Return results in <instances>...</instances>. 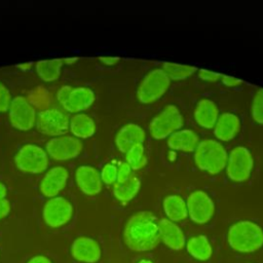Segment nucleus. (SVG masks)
Returning a JSON list of instances; mask_svg holds the SVG:
<instances>
[{"mask_svg": "<svg viewBox=\"0 0 263 263\" xmlns=\"http://www.w3.org/2000/svg\"><path fill=\"white\" fill-rule=\"evenodd\" d=\"M221 80H222V83L226 86H229V87H232V86H237L239 84H241V80L238 79V78H235V77H232V76H227V75H222L221 76Z\"/></svg>", "mask_w": 263, "mask_h": 263, "instance_id": "nucleus-34", "label": "nucleus"}, {"mask_svg": "<svg viewBox=\"0 0 263 263\" xmlns=\"http://www.w3.org/2000/svg\"><path fill=\"white\" fill-rule=\"evenodd\" d=\"M100 175L102 182L107 185H114L117 181V166L113 163H107L103 166Z\"/></svg>", "mask_w": 263, "mask_h": 263, "instance_id": "nucleus-30", "label": "nucleus"}, {"mask_svg": "<svg viewBox=\"0 0 263 263\" xmlns=\"http://www.w3.org/2000/svg\"><path fill=\"white\" fill-rule=\"evenodd\" d=\"M100 61L106 66H114L119 62L118 57H100Z\"/></svg>", "mask_w": 263, "mask_h": 263, "instance_id": "nucleus-36", "label": "nucleus"}, {"mask_svg": "<svg viewBox=\"0 0 263 263\" xmlns=\"http://www.w3.org/2000/svg\"><path fill=\"white\" fill-rule=\"evenodd\" d=\"M63 64V60L61 59L38 61L36 63V72L41 80L52 82L60 77Z\"/></svg>", "mask_w": 263, "mask_h": 263, "instance_id": "nucleus-26", "label": "nucleus"}, {"mask_svg": "<svg viewBox=\"0 0 263 263\" xmlns=\"http://www.w3.org/2000/svg\"><path fill=\"white\" fill-rule=\"evenodd\" d=\"M75 179L78 188L86 195H97L102 190V179L97 168L81 165L76 170Z\"/></svg>", "mask_w": 263, "mask_h": 263, "instance_id": "nucleus-16", "label": "nucleus"}, {"mask_svg": "<svg viewBox=\"0 0 263 263\" xmlns=\"http://www.w3.org/2000/svg\"><path fill=\"white\" fill-rule=\"evenodd\" d=\"M227 240L236 252L253 253L263 247V230L252 221H239L230 226Z\"/></svg>", "mask_w": 263, "mask_h": 263, "instance_id": "nucleus-2", "label": "nucleus"}, {"mask_svg": "<svg viewBox=\"0 0 263 263\" xmlns=\"http://www.w3.org/2000/svg\"><path fill=\"white\" fill-rule=\"evenodd\" d=\"M77 60H78V58H66V59H63V63H65L66 65H72Z\"/></svg>", "mask_w": 263, "mask_h": 263, "instance_id": "nucleus-39", "label": "nucleus"}, {"mask_svg": "<svg viewBox=\"0 0 263 263\" xmlns=\"http://www.w3.org/2000/svg\"><path fill=\"white\" fill-rule=\"evenodd\" d=\"M123 239L127 248L135 252L155 249L160 242V233L154 215L147 211L134 214L125 224Z\"/></svg>", "mask_w": 263, "mask_h": 263, "instance_id": "nucleus-1", "label": "nucleus"}, {"mask_svg": "<svg viewBox=\"0 0 263 263\" xmlns=\"http://www.w3.org/2000/svg\"><path fill=\"white\" fill-rule=\"evenodd\" d=\"M16 167L26 174H40L47 168L48 155L38 145L27 144L18 149L14 157Z\"/></svg>", "mask_w": 263, "mask_h": 263, "instance_id": "nucleus-6", "label": "nucleus"}, {"mask_svg": "<svg viewBox=\"0 0 263 263\" xmlns=\"http://www.w3.org/2000/svg\"><path fill=\"white\" fill-rule=\"evenodd\" d=\"M162 70L164 71V73L167 75L170 79L182 80L191 76L196 71V68L188 65H181V64L165 62L162 65Z\"/></svg>", "mask_w": 263, "mask_h": 263, "instance_id": "nucleus-27", "label": "nucleus"}, {"mask_svg": "<svg viewBox=\"0 0 263 263\" xmlns=\"http://www.w3.org/2000/svg\"><path fill=\"white\" fill-rule=\"evenodd\" d=\"M252 117L259 123L263 124V88H260L254 96L252 102Z\"/></svg>", "mask_w": 263, "mask_h": 263, "instance_id": "nucleus-29", "label": "nucleus"}, {"mask_svg": "<svg viewBox=\"0 0 263 263\" xmlns=\"http://www.w3.org/2000/svg\"><path fill=\"white\" fill-rule=\"evenodd\" d=\"M83 149L82 142L74 136H60L50 139L45 146V151L51 158L64 161L77 157Z\"/></svg>", "mask_w": 263, "mask_h": 263, "instance_id": "nucleus-11", "label": "nucleus"}, {"mask_svg": "<svg viewBox=\"0 0 263 263\" xmlns=\"http://www.w3.org/2000/svg\"><path fill=\"white\" fill-rule=\"evenodd\" d=\"M160 233V240L170 249L179 251L182 250L186 243L185 235L181 228L168 219H161L158 222Z\"/></svg>", "mask_w": 263, "mask_h": 263, "instance_id": "nucleus-18", "label": "nucleus"}, {"mask_svg": "<svg viewBox=\"0 0 263 263\" xmlns=\"http://www.w3.org/2000/svg\"><path fill=\"white\" fill-rule=\"evenodd\" d=\"M139 263H153V262L150 261V260H146V259H145V260H141Z\"/></svg>", "mask_w": 263, "mask_h": 263, "instance_id": "nucleus-41", "label": "nucleus"}, {"mask_svg": "<svg viewBox=\"0 0 263 263\" xmlns=\"http://www.w3.org/2000/svg\"><path fill=\"white\" fill-rule=\"evenodd\" d=\"M183 125V116L175 105H167L150 122V135L156 140L168 138Z\"/></svg>", "mask_w": 263, "mask_h": 263, "instance_id": "nucleus-7", "label": "nucleus"}, {"mask_svg": "<svg viewBox=\"0 0 263 263\" xmlns=\"http://www.w3.org/2000/svg\"><path fill=\"white\" fill-rule=\"evenodd\" d=\"M28 263H51V261L45 256H35L31 258Z\"/></svg>", "mask_w": 263, "mask_h": 263, "instance_id": "nucleus-37", "label": "nucleus"}, {"mask_svg": "<svg viewBox=\"0 0 263 263\" xmlns=\"http://www.w3.org/2000/svg\"><path fill=\"white\" fill-rule=\"evenodd\" d=\"M10 212V203L7 199H0V220L5 218Z\"/></svg>", "mask_w": 263, "mask_h": 263, "instance_id": "nucleus-35", "label": "nucleus"}, {"mask_svg": "<svg viewBox=\"0 0 263 263\" xmlns=\"http://www.w3.org/2000/svg\"><path fill=\"white\" fill-rule=\"evenodd\" d=\"M163 211L172 222H179L187 218L188 210L186 201L177 194L167 195L163 199Z\"/></svg>", "mask_w": 263, "mask_h": 263, "instance_id": "nucleus-23", "label": "nucleus"}, {"mask_svg": "<svg viewBox=\"0 0 263 263\" xmlns=\"http://www.w3.org/2000/svg\"><path fill=\"white\" fill-rule=\"evenodd\" d=\"M57 97L66 111L76 114L88 109L96 99L92 89L84 86L72 87L69 85L62 86L58 90Z\"/></svg>", "mask_w": 263, "mask_h": 263, "instance_id": "nucleus-5", "label": "nucleus"}, {"mask_svg": "<svg viewBox=\"0 0 263 263\" xmlns=\"http://www.w3.org/2000/svg\"><path fill=\"white\" fill-rule=\"evenodd\" d=\"M198 76L201 80L203 81H208V82H216L217 80L221 79V76L219 73L210 71V70H204V69H200L198 70Z\"/></svg>", "mask_w": 263, "mask_h": 263, "instance_id": "nucleus-33", "label": "nucleus"}, {"mask_svg": "<svg viewBox=\"0 0 263 263\" xmlns=\"http://www.w3.org/2000/svg\"><path fill=\"white\" fill-rule=\"evenodd\" d=\"M219 117V110L217 105L209 100H200L194 109V119L197 124L204 128H212L215 126Z\"/></svg>", "mask_w": 263, "mask_h": 263, "instance_id": "nucleus-20", "label": "nucleus"}, {"mask_svg": "<svg viewBox=\"0 0 263 263\" xmlns=\"http://www.w3.org/2000/svg\"><path fill=\"white\" fill-rule=\"evenodd\" d=\"M69 123L68 115L55 108L42 110L36 118L37 129L41 134L53 138L63 136L69 129Z\"/></svg>", "mask_w": 263, "mask_h": 263, "instance_id": "nucleus-9", "label": "nucleus"}, {"mask_svg": "<svg viewBox=\"0 0 263 263\" xmlns=\"http://www.w3.org/2000/svg\"><path fill=\"white\" fill-rule=\"evenodd\" d=\"M43 219L52 228H58L67 224L73 215L71 202L61 196H55L46 201L43 208Z\"/></svg>", "mask_w": 263, "mask_h": 263, "instance_id": "nucleus-12", "label": "nucleus"}, {"mask_svg": "<svg viewBox=\"0 0 263 263\" xmlns=\"http://www.w3.org/2000/svg\"><path fill=\"white\" fill-rule=\"evenodd\" d=\"M8 118L13 127L20 130H29L36 124V111L32 104L24 97L17 96L12 99Z\"/></svg>", "mask_w": 263, "mask_h": 263, "instance_id": "nucleus-10", "label": "nucleus"}, {"mask_svg": "<svg viewBox=\"0 0 263 263\" xmlns=\"http://www.w3.org/2000/svg\"><path fill=\"white\" fill-rule=\"evenodd\" d=\"M240 129L239 118L232 113H223L219 115L214 126V134L218 140L227 142L235 138Z\"/></svg>", "mask_w": 263, "mask_h": 263, "instance_id": "nucleus-19", "label": "nucleus"}, {"mask_svg": "<svg viewBox=\"0 0 263 263\" xmlns=\"http://www.w3.org/2000/svg\"><path fill=\"white\" fill-rule=\"evenodd\" d=\"M199 143L198 136L191 129H179L167 138V145L172 150L183 152L194 151Z\"/></svg>", "mask_w": 263, "mask_h": 263, "instance_id": "nucleus-21", "label": "nucleus"}, {"mask_svg": "<svg viewBox=\"0 0 263 263\" xmlns=\"http://www.w3.org/2000/svg\"><path fill=\"white\" fill-rule=\"evenodd\" d=\"M69 173L64 166H54L46 172L42 178L39 189L46 197H55L66 186Z\"/></svg>", "mask_w": 263, "mask_h": 263, "instance_id": "nucleus-14", "label": "nucleus"}, {"mask_svg": "<svg viewBox=\"0 0 263 263\" xmlns=\"http://www.w3.org/2000/svg\"><path fill=\"white\" fill-rule=\"evenodd\" d=\"M253 164L254 161L250 151L242 146H237L228 155L226 163L227 176L234 182H245L250 178Z\"/></svg>", "mask_w": 263, "mask_h": 263, "instance_id": "nucleus-8", "label": "nucleus"}, {"mask_svg": "<svg viewBox=\"0 0 263 263\" xmlns=\"http://www.w3.org/2000/svg\"><path fill=\"white\" fill-rule=\"evenodd\" d=\"M145 140V130L136 123L123 125L115 136V145L122 153H126L132 147L143 144Z\"/></svg>", "mask_w": 263, "mask_h": 263, "instance_id": "nucleus-17", "label": "nucleus"}, {"mask_svg": "<svg viewBox=\"0 0 263 263\" xmlns=\"http://www.w3.org/2000/svg\"><path fill=\"white\" fill-rule=\"evenodd\" d=\"M33 66V63H23V64H18L16 67L23 71H27L29 69H31Z\"/></svg>", "mask_w": 263, "mask_h": 263, "instance_id": "nucleus-38", "label": "nucleus"}, {"mask_svg": "<svg viewBox=\"0 0 263 263\" xmlns=\"http://www.w3.org/2000/svg\"><path fill=\"white\" fill-rule=\"evenodd\" d=\"M125 159H126V162L130 165L132 170L142 168L147 161L143 144H138L132 147L125 153Z\"/></svg>", "mask_w": 263, "mask_h": 263, "instance_id": "nucleus-28", "label": "nucleus"}, {"mask_svg": "<svg viewBox=\"0 0 263 263\" xmlns=\"http://www.w3.org/2000/svg\"><path fill=\"white\" fill-rule=\"evenodd\" d=\"M5 195H6V187H5L4 184H2L0 182V199L4 198Z\"/></svg>", "mask_w": 263, "mask_h": 263, "instance_id": "nucleus-40", "label": "nucleus"}, {"mask_svg": "<svg viewBox=\"0 0 263 263\" xmlns=\"http://www.w3.org/2000/svg\"><path fill=\"white\" fill-rule=\"evenodd\" d=\"M71 255L77 261L96 263L101 258V248L95 239L81 236L73 241L71 246Z\"/></svg>", "mask_w": 263, "mask_h": 263, "instance_id": "nucleus-15", "label": "nucleus"}, {"mask_svg": "<svg viewBox=\"0 0 263 263\" xmlns=\"http://www.w3.org/2000/svg\"><path fill=\"white\" fill-rule=\"evenodd\" d=\"M187 252L196 260L206 261L211 258L213 250L212 246L204 235H197L191 237L186 243Z\"/></svg>", "mask_w": 263, "mask_h": 263, "instance_id": "nucleus-25", "label": "nucleus"}, {"mask_svg": "<svg viewBox=\"0 0 263 263\" xmlns=\"http://www.w3.org/2000/svg\"><path fill=\"white\" fill-rule=\"evenodd\" d=\"M187 210L190 219L196 224H205L214 213L215 204L212 198L201 190L193 191L187 198Z\"/></svg>", "mask_w": 263, "mask_h": 263, "instance_id": "nucleus-13", "label": "nucleus"}, {"mask_svg": "<svg viewBox=\"0 0 263 263\" xmlns=\"http://www.w3.org/2000/svg\"><path fill=\"white\" fill-rule=\"evenodd\" d=\"M69 128L77 139L90 138L96 132L93 119L85 113H77L70 118Z\"/></svg>", "mask_w": 263, "mask_h": 263, "instance_id": "nucleus-22", "label": "nucleus"}, {"mask_svg": "<svg viewBox=\"0 0 263 263\" xmlns=\"http://www.w3.org/2000/svg\"><path fill=\"white\" fill-rule=\"evenodd\" d=\"M141 187V181L138 177L132 175L126 181L115 182L113 186V194L121 202H127L132 200Z\"/></svg>", "mask_w": 263, "mask_h": 263, "instance_id": "nucleus-24", "label": "nucleus"}, {"mask_svg": "<svg viewBox=\"0 0 263 263\" xmlns=\"http://www.w3.org/2000/svg\"><path fill=\"white\" fill-rule=\"evenodd\" d=\"M11 95L8 88L0 81V112H5L9 109L11 103Z\"/></svg>", "mask_w": 263, "mask_h": 263, "instance_id": "nucleus-31", "label": "nucleus"}, {"mask_svg": "<svg viewBox=\"0 0 263 263\" xmlns=\"http://www.w3.org/2000/svg\"><path fill=\"white\" fill-rule=\"evenodd\" d=\"M227 152L223 145L212 139H206L198 143L194 150V160L196 165L210 174H219L227 163Z\"/></svg>", "mask_w": 263, "mask_h": 263, "instance_id": "nucleus-3", "label": "nucleus"}, {"mask_svg": "<svg viewBox=\"0 0 263 263\" xmlns=\"http://www.w3.org/2000/svg\"><path fill=\"white\" fill-rule=\"evenodd\" d=\"M132 167L127 162H122L117 166V181L123 182L126 181L132 176Z\"/></svg>", "mask_w": 263, "mask_h": 263, "instance_id": "nucleus-32", "label": "nucleus"}, {"mask_svg": "<svg viewBox=\"0 0 263 263\" xmlns=\"http://www.w3.org/2000/svg\"><path fill=\"white\" fill-rule=\"evenodd\" d=\"M171 79L162 69L150 71L140 82L137 98L143 104H151L159 100L170 87Z\"/></svg>", "mask_w": 263, "mask_h": 263, "instance_id": "nucleus-4", "label": "nucleus"}]
</instances>
